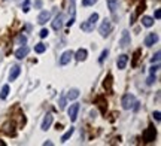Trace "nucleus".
I'll use <instances>...</instances> for the list:
<instances>
[{
    "label": "nucleus",
    "mask_w": 161,
    "mask_h": 146,
    "mask_svg": "<svg viewBox=\"0 0 161 146\" xmlns=\"http://www.w3.org/2000/svg\"><path fill=\"white\" fill-rule=\"evenodd\" d=\"M97 21H98V14H93L89 18L85 21V22H82V25H80V29H82L85 33H91L93 30H94V27H96V24H97Z\"/></svg>",
    "instance_id": "nucleus-1"
},
{
    "label": "nucleus",
    "mask_w": 161,
    "mask_h": 146,
    "mask_svg": "<svg viewBox=\"0 0 161 146\" xmlns=\"http://www.w3.org/2000/svg\"><path fill=\"white\" fill-rule=\"evenodd\" d=\"M121 105H122V107L125 110H128V109H133L134 106L137 105V100H136V97H134L133 94H125V96L122 97Z\"/></svg>",
    "instance_id": "nucleus-2"
},
{
    "label": "nucleus",
    "mask_w": 161,
    "mask_h": 146,
    "mask_svg": "<svg viewBox=\"0 0 161 146\" xmlns=\"http://www.w3.org/2000/svg\"><path fill=\"white\" fill-rule=\"evenodd\" d=\"M98 31H100V36L102 37H107L109 34L112 33V22L111 20H104L100 25V29H98Z\"/></svg>",
    "instance_id": "nucleus-3"
},
{
    "label": "nucleus",
    "mask_w": 161,
    "mask_h": 146,
    "mask_svg": "<svg viewBox=\"0 0 161 146\" xmlns=\"http://www.w3.org/2000/svg\"><path fill=\"white\" fill-rule=\"evenodd\" d=\"M155 136H157V130H155V127H154V125H149V127L146 128L145 134H143V140H145V143H151V142H154Z\"/></svg>",
    "instance_id": "nucleus-4"
},
{
    "label": "nucleus",
    "mask_w": 161,
    "mask_h": 146,
    "mask_svg": "<svg viewBox=\"0 0 161 146\" xmlns=\"http://www.w3.org/2000/svg\"><path fill=\"white\" fill-rule=\"evenodd\" d=\"M75 2L76 0H69V21H67V25H73L75 22V15H76V9H75Z\"/></svg>",
    "instance_id": "nucleus-5"
},
{
    "label": "nucleus",
    "mask_w": 161,
    "mask_h": 146,
    "mask_svg": "<svg viewBox=\"0 0 161 146\" xmlns=\"http://www.w3.org/2000/svg\"><path fill=\"white\" fill-rule=\"evenodd\" d=\"M130 42H131V39H130V33H128V30H124V31L121 33L119 46H121V48H127V46L130 45Z\"/></svg>",
    "instance_id": "nucleus-6"
},
{
    "label": "nucleus",
    "mask_w": 161,
    "mask_h": 146,
    "mask_svg": "<svg viewBox=\"0 0 161 146\" xmlns=\"http://www.w3.org/2000/svg\"><path fill=\"white\" fill-rule=\"evenodd\" d=\"M78 112H79V103H73V105L69 107V118H70V121H72V122H75V121H76Z\"/></svg>",
    "instance_id": "nucleus-7"
},
{
    "label": "nucleus",
    "mask_w": 161,
    "mask_h": 146,
    "mask_svg": "<svg viewBox=\"0 0 161 146\" xmlns=\"http://www.w3.org/2000/svg\"><path fill=\"white\" fill-rule=\"evenodd\" d=\"M63 21H64V16H63V14H58V15L55 16V20L52 21V29L55 30V31L61 30V27H63Z\"/></svg>",
    "instance_id": "nucleus-8"
},
{
    "label": "nucleus",
    "mask_w": 161,
    "mask_h": 146,
    "mask_svg": "<svg viewBox=\"0 0 161 146\" xmlns=\"http://www.w3.org/2000/svg\"><path fill=\"white\" fill-rule=\"evenodd\" d=\"M29 52H30V48L29 46H21L20 49L15 51V57L18 60H23V58H25L27 55H29Z\"/></svg>",
    "instance_id": "nucleus-9"
},
{
    "label": "nucleus",
    "mask_w": 161,
    "mask_h": 146,
    "mask_svg": "<svg viewBox=\"0 0 161 146\" xmlns=\"http://www.w3.org/2000/svg\"><path fill=\"white\" fill-rule=\"evenodd\" d=\"M157 42H158V34L157 33H149L146 36V39H145V45L146 46H152L154 43H157Z\"/></svg>",
    "instance_id": "nucleus-10"
},
{
    "label": "nucleus",
    "mask_w": 161,
    "mask_h": 146,
    "mask_svg": "<svg viewBox=\"0 0 161 146\" xmlns=\"http://www.w3.org/2000/svg\"><path fill=\"white\" fill-rule=\"evenodd\" d=\"M49 16H51V12H49V11H42V12L39 14V16H38V22H39L40 25L46 24V21H49Z\"/></svg>",
    "instance_id": "nucleus-11"
},
{
    "label": "nucleus",
    "mask_w": 161,
    "mask_h": 146,
    "mask_svg": "<svg viewBox=\"0 0 161 146\" xmlns=\"http://www.w3.org/2000/svg\"><path fill=\"white\" fill-rule=\"evenodd\" d=\"M72 57H73V52H72V51H66V52H63V55L60 57V64L61 66H66L70 61Z\"/></svg>",
    "instance_id": "nucleus-12"
},
{
    "label": "nucleus",
    "mask_w": 161,
    "mask_h": 146,
    "mask_svg": "<svg viewBox=\"0 0 161 146\" xmlns=\"http://www.w3.org/2000/svg\"><path fill=\"white\" fill-rule=\"evenodd\" d=\"M127 63H128V57L125 55V54H122V55H119L118 57V60H116V66H118V69H125V66H127Z\"/></svg>",
    "instance_id": "nucleus-13"
},
{
    "label": "nucleus",
    "mask_w": 161,
    "mask_h": 146,
    "mask_svg": "<svg viewBox=\"0 0 161 146\" xmlns=\"http://www.w3.org/2000/svg\"><path fill=\"white\" fill-rule=\"evenodd\" d=\"M20 73H21V69L18 66H14L11 69V72H9V81H15L18 76H20Z\"/></svg>",
    "instance_id": "nucleus-14"
},
{
    "label": "nucleus",
    "mask_w": 161,
    "mask_h": 146,
    "mask_svg": "<svg viewBox=\"0 0 161 146\" xmlns=\"http://www.w3.org/2000/svg\"><path fill=\"white\" fill-rule=\"evenodd\" d=\"M51 124H52V115H51V113H48L46 116L43 118V122H42V127H40V128H42L43 131H46L48 128L51 127Z\"/></svg>",
    "instance_id": "nucleus-15"
},
{
    "label": "nucleus",
    "mask_w": 161,
    "mask_h": 146,
    "mask_svg": "<svg viewBox=\"0 0 161 146\" xmlns=\"http://www.w3.org/2000/svg\"><path fill=\"white\" fill-rule=\"evenodd\" d=\"M87 55H88V52H87V49H79L78 52L75 54V58L78 60V61H84V60L87 58Z\"/></svg>",
    "instance_id": "nucleus-16"
},
{
    "label": "nucleus",
    "mask_w": 161,
    "mask_h": 146,
    "mask_svg": "<svg viewBox=\"0 0 161 146\" xmlns=\"http://www.w3.org/2000/svg\"><path fill=\"white\" fill-rule=\"evenodd\" d=\"M107 6H109V11L112 12V15L115 16L116 7H118V0H107Z\"/></svg>",
    "instance_id": "nucleus-17"
},
{
    "label": "nucleus",
    "mask_w": 161,
    "mask_h": 146,
    "mask_svg": "<svg viewBox=\"0 0 161 146\" xmlns=\"http://www.w3.org/2000/svg\"><path fill=\"white\" fill-rule=\"evenodd\" d=\"M79 97V90L78 88H72L69 92H67V98L69 100H75V98H78Z\"/></svg>",
    "instance_id": "nucleus-18"
},
{
    "label": "nucleus",
    "mask_w": 161,
    "mask_h": 146,
    "mask_svg": "<svg viewBox=\"0 0 161 146\" xmlns=\"http://www.w3.org/2000/svg\"><path fill=\"white\" fill-rule=\"evenodd\" d=\"M142 24L145 25V27H152V25H154V18H151V16H143Z\"/></svg>",
    "instance_id": "nucleus-19"
},
{
    "label": "nucleus",
    "mask_w": 161,
    "mask_h": 146,
    "mask_svg": "<svg viewBox=\"0 0 161 146\" xmlns=\"http://www.w3.org/2000/svg\"><path fill=\"white\" fill-rule=\"evenodd\" d=\"M103 87H104L107 91H111V90H112V76H111V75H107V78L104 79Z\"/></svg>",
    "instance_id": "nucleus-20"
},
{
    "label": "nucleus",
    "mask_w": 161,
    "mask_h": 146,
    "mask_svg": "<svg viewBox=\"0 0 161 146\" xmlns=\"http://www.w3.org/2000/svg\"><path fill=\"white\" fill-rule=\"evenodd\" d=\"M73 133H75V128H73V127H70V130H69L66 134H63V137H61V142H63V143H64V142H67V140L70 139V136L73 134Z\"/></svg>",
    "instance_id": "nucleus-21"
},
{
    "label": "nucleus",
    "mask_w": 161,
    "mask_h": 146,
    "mask_svg": "<svg viewBox=\"0 0 161 146\" xmlns=\"http://www.w3.org/2000/svg\"><path fill=\"white\" fill-rule=\"evenodd\" d=\"M8 94H9V85H3V88L2 91H0V98H6L8 97Z\"/></svg>",
    "instance_id": "nucleus-22"
},
{
    "label": "nucleus",
    "mask_w": 161,
    "mask_h": 146,
    "mask_svg": "<svg viewBox=\"0 0 161 146\" xmlns=\"http://www.w3.org/2000/svg\"><path fill=\"white\" fill-rule=\"evenodd\" d=\"M45 49H46V45H43V43H38L34 46V51L38 54H42V52H45Z\"/></svg>",
    "instance_id": "nucleus-23"
},
{
    "label": "nucleus",
    "mask_w": 161,
    "mask_h": 146,
    "mask_svg": "<svg viewBox=\"0 0 161 146\" xmlns=\"http://www.w3.org/2000/svg\"><path fill=\"white\" fill-rule=\"evenodd\" d=\"M139 55H140V49H137L136 52H134L133 61H131V66H133V67H136V66H137V60H139Z\"/></svg>",
    "instance_id": "nucleus-24"
},
{
    "label": "nucleus",
    "mask_w": 161,
    "mask_h": 146,
    "mask_svg": "<svg viewBox=\"0 0 161 146\" xmlns=\"http://www.w3.org/2000/svg\"><path fill=\"white\" fill-rule=\"evenodd\" d=\"M16 42H18V43H20V45H25V43H27V37L24 36V34H18Z\"/></svg>",
    "instance_id": "nucleus-25"
},
{
    "label": "nucleus",
    "mask_w": 161,
    "mask_h": 146,
    "mask_svg": "<svg viewBox=\"0 0 161 146\" xmlns=\"http://www.w3.org/2000/svg\"><path fill=\"white\" fill-rule=\"evenodd\" d=\"M107 54H109V49H104L103 52H102V55L98 57V63H103V61H104V58L107 57Z\"/></svg>",
    "instance_id": "nucleus-26"
},
{
    "label": "nucleus",
    "mask_w": 161,
    "mask_h": 146,
    "mask_svg": "<svg viewBox=\"0 0 161 146\" xmlns=\"http://www.w3.org/2000/svg\"><path fill=\"white\" fill-rule=\"evenodd\" d=\"M98 0H82V5L84 6H93L94 3H97Z\"/></svg>",
    "instance_id": "nucleus-27"
},
{
    "label": "nucleus",
    "mask_w": 161,
    "mask_h": 146,
    "mask_svg": "<svg viewBox=\"0 0 161 146\" xmlns=\"http://www.w3.org/2000/svg\"><path fill=\"white\" fill-rule=\"evenodd\" d=\"M64 107H66V97H64V96H61V98H60V109L63 110Z\"/></svg>",
    "instance_id": "nucleus-28"
},
{
    "label": "nucleus",
    "mask_w": 161,
    "mask_h": 146,
    "mask_svg": "<svg viewBox=\"0 0 161 146\" xmlns=\"http://www.w3.org/2000/svg\"><path fill=\"white\" fill-rule=\"evenodd\" d=\"M160 55H161V54H160V51H157V52H155V55L152 57V60H151V61H152V63H158V61H160Z\"/></svg>",
    "instance_id": "nucleus-29"
},
{
    "label": "nucleus",
    "mask_w": 161,
    "mask_h": 146,
    "mask_svg": "<svg viewBox=\"0 0 161 146\" xmlns=\"http://www.w3.org/2000/svg\"><path fill=\"white\" fill-rule=\"evenodd\" d=\"M48 33H49V31H48L46 29H42V30H40V33H39V36H40L42 39H45V37L48 36Z\"/></svg>",
    "instance_id": "nucleus-30"
},
{
    "label": "nucleus",
    "mask_w": 161,
    "mask_h": 146,
    "mask_svg": "<svg viewBox=\"0 0 161 146\" xmlns=\"http://www.w3.org/2000/svg\"><path fill=\"white\" fill-rule=\"evenodd\" d=\"M158 70H160V66H158V64H155V66H152V67H151V75H154V73H157Z\"/></svg>",
    "instance_id": "nucleus-31"
},
{
    "label": "nucleus",
    "mask_w": 161,
    "mask_h": 146,
    "mask_svg": "<svg viewBox=\"0 0 161 146\" xmlns=\"http://www.w3.org/2000/svg\"><path fill=\"white\" fill-rule=\"evenodd\" d=\"M154 82H155V76H154V75H151L149 78H148V81H146V84H148V85H152Z\"/></svg>",
    "instance_id": "nucleus-32"
},
{
    "label": "nucleus",
    "mask_w": 161,
    "mask_h": 146,
    "mask_svg": "<svg viewBox=\"0 0 161 146\" xmlns=\"http://www.w3.org/2000/svg\"><path fill=\"white\" fill-rule=\"evenodd\" d=\"M154 16H155V20H160V18H161V11H160V9H157V11H155V14H154Z\"/></svg>",
    "instance_id": "nucleus-33"
},
{
    "label": "nucleus",
    "mask_w": 161,
    "mask_h": 146,
    "mask_svg": "<svg viewBox=\"0 0 161 146\" xmlns=\"http://www.w3.org/2000/svg\"><path fill=\"white\" fill-rule=\"evenodd\" d=\"M154 118L157 119V121H160V119H161V113L158 112V110H157V112H154Z\"/></svg>",
    "instance_id": "nucleus-34"
},
{
    "label": "nucleus",
    "mask_w": 161,
    "mask_h": 146,
    "mask_svg": "<svg viewBox=\"0 0 161 146\" xmlns=\"http://www.w3.org/2000/svg\"><path fill=\"white\" fill-rule=\"evenodd\" d=\"M34 6H36V7H40V6H42V2H40V0H38V2L34 3Z\"/></svg>",
    "instance_id": "nucleus-35"
},
{
    "label": "nucleus",
    "mask_w": 161,
    "mask_h": 146,
    "mask_svg": "<svg viewBox=\"0 0 161 146\" xmlns=\"http://www.w3.org/2000/svg\"><path fill=\"white\" fill-rule=\"evenodd\" d=\"M43 145H45V146H51V145H52V142H49V140H48V142H45Z\"/></svg>",
    "instance_id": "nucleus-36"
},
{
    "label": "nucleus",
    "mask_w": 161,
    "mask_h": 146,
    "mask_svg": "<svg viewBox=\"0 0 161 146\" xmlns=\"http://www.w3.org/2000/svg\"><path fill=\"white\" fill-rule=\"evenodd\" d=\"M0 146H6V143H5L3 140H0Z\"/></svg>",
    "instance_id": "nucleus-37"
}]
</instances>
